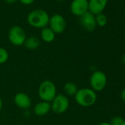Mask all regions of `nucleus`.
Returning <instances> with one entry per match:
<instances>
[{
  "label": "nucleus",
  "instance_id": "obj_3",
  "mask_svg": "<svg viewBox=\"0 0 125 125\" xmlns=\"http://www.w3.org/2000/svg\"><path fill=\"white\" fill-rule=\"evenodd\" d=\"M57 95V88L54 83L51 80L43 81L38 88V96L42 101L52 102Z\"/></svg>",
  "mask_w": 125,
  "mask_h": 125
},
{
  "label": "nucleus",
  "instance_id": "obj_8",
  "mask_svg": "<svg viewBox=\"0 0 125 125\" xmlns=\"http://www.w3.org/2000/svg\"><path fill=\"white\" fill-rule=\"evenodd\" d=\"M70 10L73 15L80 17L88 12V0H73L70 5Z\"/></svg>",
  "mask_w": 125,
  "mask_h": 125
},
{
  "label": "nucleus",
  "instance_id": "obj_12",
  "mask_svg": "<svg viewBox=\"0 0 125 125\" xmlns=\"http://www.w3.org/2000/svg\"><path fill=\"white\" fill-rule=\"evenodd\" d=\"M33 110L35 114L38 116L45 115L51 110V103L41 101L35 105Z\"/></svg>",
  "mask_w": 125,
  "mask_h": 125
},
{
  "label": "nucleus",
  "instance_id": "obj_5",
  "mask_svg": "<svg viewBox=\"0 0 125 125\" xmlns=\"http://www.w3.org/2000/svg\"><path fill=\"white\" fill-rule=\"evenodd\" d=\"M69 107V101L68 97L62 94H57L51 103V110L55 114L64 113Z\"/></svg>",
  "mask_w": 125,
  "mask_h": 125
},
{
  "label": "nucleus",
  "instance_id": "obj_15",
  "mask_svg": "<svg viewBox=\"0 0 125 125\" xmlns=\"http://www.w3.org/2000/svg\"><path fill=\"white\" fill-rule=\"evenodd\" d=\"M78 91V88L74 83L68 82L63 85V91L69 96H74Z\"/></svg>",
  "mask_w": 125,
  "mask_h": 125
},
{
  "label": "nucleus",
  "instance_id": "obj_22",
  "mask_svg": "<svg viewBox=\"0 0 125 125\" xmlns=\"http://www.w3.org/2000/svg\"><path fill=\"white\" fill-rule=\"evenodd\" d=\"M121 61H122V62L125 65V53L122 55V57H121Z\"/></svg>",
  "mask_w": 125,
  "mask_h": 125
},
{
  "label": "nucleus",
  "instance_id": "obj_7",
  "mask_svg": "<svg viewBox=\"0 0 125 125\" xmlns=\"http://www.w3.org/2000/svg\"><path fill=\"white\" fill-rule=\"evenodd\" d=\"M49 26L55 34H61L66 30V21L62 15L55 13L49 17Z\"/></svg>",
  "mask_w": 125,
  "mask_h": 125
},
{
  "label": "nucleus",
  "instance_id": "obj_20",
  "mask_svg": "<svg viewBox=\"0 0 125 125\" xmlns=\"http://www.w3.org/2000/svg\"><path fill=\"white\" fill-rule=\"evenodd\" d=\"M121 98L125 102V88H124L121 92Z\"/></svg>",
  "mask_w": 125,
  "mask_h": 125
},
{
  "label": "nucleus",
  "instance_id": "obj_18",
  "mask_svg": "<svg viewBox=\"0 0 125 125\" xmlns=\"http://www.w3.org/2000/svg\"><path fill=\"white\" fill-rule=\"evenodd\" d=\"M109 124H110V125H123L124 124V118L120 116H115L111 118Z\"/></svg>",
  "mask_w": 125,
  "mask_h": 125
},
{
  "label": "nucleus",
  "instance_id": "obj_16",
  "mask_svg": "<svg viewBox=\"0 0 125 125\" xmlns=\"http://www.w3.org/2000/svg\"><path fill=\"white\" fill-rule=\"evenodd\" d=\"M95 19H96V26H99L101 27H104L107 23V18L106 15H104L103 13L95 16Z\"/></svg>",
  "mask_w": 125,
  "mask_h": 125
},
{
  "label": "nucleus",
  "instance_id": "obj_14",
  "mask_svg": "<svg viewBox=\"0 0 125 125\" xmlns=\"http://www.w3.org/2000/svg\"><path fill=\"white\" fill-rule=\"evenodd\" d=\"M24 46L28 50H35L39 47L40 40L35 36L28 37L26 38Z\"/></svg>",
  "mask_w": 125,
  "mask_h": 125
},
{
  "label": "nucleus",
  "instance_id": "obj_6",
  "mask_svg": "<svg viewBox=\"0 0 125 125\" xmlns=\"http://www.w3.org/2000/svg\"><path fill=\"white\" fill-rule=\"evenodd\" d=\"M107 79L106 74L101 71L94 72L90 77V85L92 90L96 91H102L107 85Z\"/></svg>",
  "mask_w": 125,
  "mask_h": 125
},
{
  "label": "nucleus",
  "instance_id": "obj_10",
  "mask_svg": "<svg viewBox=\"0 0 125 125\" xmlns=\"http://www.w3.org/2000/svg\"><path fill=\"white\" fill-rule=\"evenodd\" d=\"M108 0H88V12L94 16L102 13L107 5Z\"/></svg>",
  "mask_w": 125,
  "mask_h": 125
},
{
  "label": "nucleus",
  "instance_id": "obj_9",
  "mask_svg": "<svg viewBox=\"0 0 125 125\" xmlns=\"http://www.w3.org/2000/svg\"><path fill=\"white\" fill-rule=\"evenodd\" d=\"M80 23L88 32H93L96 27L95 16L90 12H87L80 17Z\"/></svg>",
  "mask_w": 125,
  "mask_h": 125
},
{
  "label": "nucleus",
  "instance_id": "obj_17",
  "mask_svg": "<svg viewBox=\"0 0 125 125\" xmlns=\"http://www.w3.org/2000/svg\"><path fill=\"white\" fill-rule=\"evenodd\" d=\"M9 58V53L3 47H0V64H3L8 61Z\"/></svg>",
  "mask_w": 125,
  "mask_h": 125
},
{
  "label": "nucleus",
  "instance_id": "obj_1",
  "mask_svg": "<svg viewBox=\"0 0 125 125\" xmlns=\"http://www.w3.org/2000/svg\"><path fill=\"white\" fill-rule=\"evenodd\" d=\"M27 21L29 25L34 28L43 29L49 25V16L44 10L35 9L27 15Z\"/></svg>",
  "mask_w": 125,
  "mask_h": 125
},
{
  "label": "nucleus",
  "instance_id": "obj_2",
  "mask_svg": "<svg viewBox=\"0 0 125 125\" xmlns=\"http://www.w3.org/2000/svg\"><path fill=\"white\" fill-rule=\"evenodd\" d=\"M76 102L84 107H91L95 104L97 96L96 92L89 88H83L78 89L77 94L74 96Z\"/></svg>",
  "mask_w": 125,
  "mask_h": 125
},
{
  "label": "nucleus",
  "instance_id": "obj_26",
  "mask_svg": "<svg viewBox=\"0 0 125 125\" xmlns=\"http://www.w3.org/2000/svg\"><path fill=\"white\" fill-rule=\"evenodd\" d=\"M123 125H125V119H124V124Z\"/></svg>",
  "mask_w": 125,
  "mask_h": 125
},
{
  "label": "nucleus",
  "instance_id": "obj_4",
  "mask_svg": "<svg viewBox=\"0 0 125 125\" xmlns=\"http://www.w3.org/2000/svg\"><path fill=\"white\" fill-rule=\"evenodd\" d=\"M27 35L25 31L22 27L19 25L13 26L8 32V39L14 46H19L24 45Z\"/></svg>",
  "mask_w": 125,
  "mask_h": 125
},
{
  "label": "nucleus",
  "instance_id": "obj_19",
  "mask_svg": "<svg viewBox=\"0 0 125 125\" xmlns=\"http://www.w3.org/2000/svg\"><path fill=\"white\" fill-rule=\"evenodd\" d=\"M18 1L20 2V3H21L24 5H30L32 4H33L36 0H18Z\"/></svg>",
  "mask_w": 125,
  "mask_h": 125
},
{
  "label": "nucleus",
  "instance_id": "obj_21",
  "mask_svg": "<svg viewBox=\"0 0 125 125\" xmlns=\"http://www.w3.org/2000/svg\"><path fill=\"white\" fill-rule=\"evenodd\" d=\"M4 1L9 5H13L18 1V0H4Z\"/></svg>",
  "mask_w": 125,
  "mask_h": 125
},
{
  "label": "nucleus",
  "instance_id": "obj_11",
  "mask_svg": "<svg viewBox=\"0 0 125 125\" xmlns=\"http://www.w3.org/2000/svg\"><path fill=\"white\" fill-rule=\"evenodd\" d=\"M14 102L21 109H28L31 105V99L25 93H18L14 96Z\"/></svg>",
  "mask_w": 125,
  "mask_h": 125
},
{
  "label": "nucleus",
  "instance_id": "obj_24",
  "mask_svg": "<svg viewBox=\"0 0 125 125\" xmlns=\"http://www.w3.org/2000/svg\"><path fill=\"white\" fill-rule=\"evenodd\" d=\"M2 105H3L2 100L1 97H0V111H1V110H2Z\"/></svg>",
  "mask_w": 125,
  "mask_h": 125
},
{
  "label": "nucleus",
  "instance_id": "obj_23",
  "mask_svg": "<svg viewBox=\"0 0 125 125\" xmlns=\"http://www.w3.org/2000/svg\"><path fill=\"white\" fill-rule=\"evenodd\" d=\"M97 125H110V124H109V122H102Z\"/></svg>",
  "mask_w": 125,
  "mask_h": 125
},
{
  "label": "nucleus",
  "instance_id": "obj_25",
  "mask_svg": "<svg viewBox=\"0 0 125 125\" xmlns=\"http://www.w3.org/2000/svg\"><path fill=\"white\" fill-rule=\"evenodd\" d=\"M57 1H58V2H63V1H65V0H57Z\"/></svg>",
  "mask_w": 125,
  "mask_h": 125
},
{
  "label": "nucleus",
  "instance_id": "obj_13",
  "mask_svg": "<svg viewBox=\"0 0 125 125\" xmlns=\"http://www.w3.org/2000/svg\"><path fill=\"white\" fill-rule=\"evenodd\" d=\"M55 33L48 27L41 29V39L46 43L52 42L55 38Z\"/></svg>",
  "mask_w": 125,
  "mask_h": 125
}]
</instances>
